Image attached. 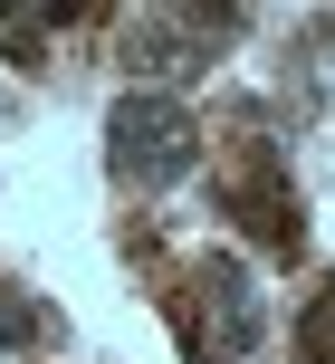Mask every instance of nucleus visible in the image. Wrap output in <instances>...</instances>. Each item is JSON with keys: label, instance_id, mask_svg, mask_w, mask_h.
<instances>
[{"label": "nucleus", "instance_id": "1", "mask_svg": "<svg viewBox=\"0 0 335 364\" xmlns=\"http://www.w3.org/2000/svg\"><path fill=\"white\" fill-rule=\"evenodd\" d=\"M192 154H202V125H192L182 96H163V87L115 96V115H106V164L125 173V182L163 192V182H182V173H192Z\"/></svg>", "mask_w": 335, "mask_h": 364}, {"label": "nucleus", "instance_id": "2", "mask_svg": "<svg viewBox=\"0 0 335 364\" xmlns=\"http://www.w3.org/2000/svg\"><path fill=\"white\" fill-rule=\"evenodd\" d=\"M192 346H202L211 364H249L259 355V288H249L240 259H202L192 269Z\"/></svg>", "mask_w": 335, "mask_h": 364}, {"label": "nucleus", "instance_id": "3", "mask_svg": "<svg viewBox=\"0 0 335 364\" xmlns=\"http://www.w3.org/2000/svg\"><path fill=\"white\" fill-rule=\"evenodd\" d=\"M230 220H240L268 259H297L307 250V220H297V192H287L278 154H240V173H230Z\"/></svg>", "mask_w": 335, "mask_h": 364}, {"label": "nucleus", "instance_id": "4", "mask_svg": "<svg viewBox=\"0 0 335 364\" xmlns=\"http://www.w3.org/2000/svg\"><path fill=\"white\" fill-rule=\"evenodd\" d=\"M221 29H240V10H172V19H144L125 38V58L134 68H202Z\"/></svg>", "mask_w": 335, "mask_h": 364}, {"label": "nucleus", "instance_id": "5", "mask_svg": "<svg viewBox=\"0 0 335 364\" xmlns=\"http://www.w3.org/2000/svg\"><path fill=\"white\" fill-rule=\"evenodd\" d=\"M57 19H77V10H29V0H10V10H0V58H10V68H38V48H48Z\"/></svg>", "mask_w": 335, "mask_h": 364}, {"label": "nucleus", "instance_id": "6", "mask_svg": "<svg viewBox=\"0 0 335 364\" xmlns=\"http://www.w3.org/2000/svg\"><path fill=\"white\" fill-rule=\"evenodd\" d=\"M297 355H307V364H335V288L307 297V316H297Z\"/></svg>", "mask_w": 335, "mask_h": 364}, {"label": "nucleus", "instance_id": "7", "mask_svg": "<svg viewBox=\"0 0 335 364\" xmlns=\"http://www.w3.org/2000/svg\"><path fill=\"white\" fill-rule=\"evenodd\" d=\"M38 336H57V316L29 307V297H0V355H10V346H38Z\"/></svg>", "mask_w": 335, "mask_h": 364}]
</instances>
